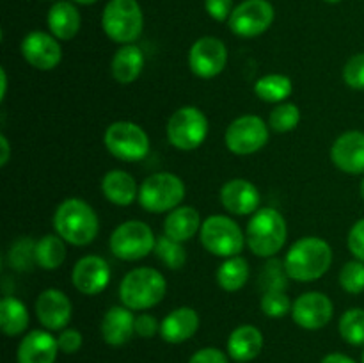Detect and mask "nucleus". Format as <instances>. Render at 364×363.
Listing matches in <instances>:
<instances>
[{
	"instance_id": "28",
	"label": "nucleus",
	"mask_w": 364,
	"mask_h": 363,
	"mask_svg": "<svg viewBox=\"0 0 364 363\" xmlns=\"http://www.w3.org/2000/svg\"><path fill=\"white\" fill-rule=\"evenodd\" d=\"M28 310L23 302L13 295H6L0 301V330L6 337H18L28 327Z\"/></svg>"
},
{
	"instance_id": "25",
	"label": "nucleus",
	"mask_w": 364,
	"mask_h": 363,
	"mask_svg": "<svg viewBox=\"0 0 364 363\" xmlns=\"http://www.w3.org/2000/svg\"><path fill=\"white\" fill-rule=\"evenodd\" d=\"M201 226L203 221L198 210L191 205H180L167 212L164 221V235L178 242H187L196 237Z\"/></svg>"
},
{
	"instance_id": "30",
	"label": "nucleus",
	"mask_w": 364,
	"mask_h": 363,
	"mask_svg": "<svg viewBox=\"0 0 364 363\" xmlns=\"http://www.w3.org/2000/svg\"><path fill=\"white\" fill-rule=\"evenodd\" d=\"M36 265L45 270H55L66 260V241L57 233L45 235L36 242Z\"/></svg>"
},
{
	"instance_id": "12",
	"label": "nucleus",
	"mask_w": 364,
	"mask_h": 363,
	"mask_svg": "<svg viewBox=\"0 0 364 363\" xmlns=\"http://www.w3.org/2000/svg\"><path fill=\"white\" fill-rule=\"evenodd\" d=\"M276 11L269 0H244L238 4L228 20V27L238 38L251 39L270 28Z\"/></svg>"
},
{
	"instance_id": "6",
	"label": "nucleus",
	"mask_w": 364,
	"mask_h": 363,
	"mask_svg": "<svg viewBox=\"0 0 364 363\" xmlns=\"http://www.w3.org/2000/svg\"><path fill=\"white\" fill-rule=\"evenodd\" d=\"M183 180L169 171L149 174L139 187V203L146 212L164 214L178 209L185 199Z\"/></svg>"
},
{
	"instance_id": "14",
	"label": "nucleus",
	"mask_w": 364,
	"mask_h": 363,
	"mask_svg": "<svg viewBox=\"0 0 364 363\" xmlns=\"http://www.w3.org/2000/svg\"><path fill=\"white\" fill-rule=\"evenodd\" d=\"M21 56L25 63L39 71L55 70L63 59V48L55 36L43 31H32L21 39Z\"/></svg>"
},
{
	"instance_id": "50",
	"label": "nucleus",
	"mask_w": 364,
	"mask_h": 363,
	"mask_svg": "<svg viewBox=\"0 0 364 363\" xmlns=\"http://www.w3.org/2000/svg\"><path fill=\"white\" fill-rule=\"evenodd\" d=\"M361 196H363V199H364V178H363V182H361Z\"/></svg>"
},
{
	"instance_id": "32",
	"label": "nucleus",
	"mask_w": 364,
	"mask_h": 363,
	"mask_svg": "<svg viewBox=\"0 0 364 363\" xmlns=\"http://www.w3.org/2000/svg\"><path fill=\"white\" fill-rule=\"evenodd\" d=\"M153 253L159 256V260L167 267V269L178 270L185 265V262H187V251H185L183 248V242L169 238L167 235H160V237L156 238V246Z\"/></svg>"
},
{
	"instance_id": "26",
	"label": "nucleus",
	"mask_w": 364,
	"mask_h": 363,
	"mask_svg": "<svg viewBox=\"0 0 364 363\" xmlns=\"http://www.w3.org/2000/svg\"><path fill=\"white\" fill-rule=\"evenodd\" d=\"M102 192L112 205L128 206L139 198V185L128 171L112 169L103 177Z\"/></svg>"
},
{
	"instance_id": "27",
	"label": "nucleus",
	"mask_w": 364,
	"mask_h": 363,
	"mask_svg": "<svg viewBox=\"0 0 364 363\" xmlns=\"http://www.w3.org/2000/svg\"><path fill=\"white\" fill-rule=\"evenodd\" d=\"M144 70V53L135 43L123 45L110 60V73L114 80L128 85L137 80Z\"/></svg>"
},
{
	"instance_id": "11",
	"label": "nucleus",
	"mask_w": 364,
	"mask_h": 363,
	"mask_svg": "<svg viewBox=\"0 0 364 363\" xmlns=\"http://www.w3.org/2000/svg\"><path fill=\"white\" fill-rule=\"evenodd\" d=\"M269 123L255 114H245L230 123L224 134L228 149L235 155L247 157L265 148L269 142Z\"/></svg>"
},
{
	"instance_id": "39",
	"label": "nucleus",
	"mask_w": 364,
	"mask_h": 363,
	"mask_svg": "<svg viewBox=\"0 0 364 363\" xmlns=\"http://www.w3.org/2000/svg\"><path fill=\"white\" fill-rule=\"evenodd\" d=\"M343 80L348 88L364 91V52L355 53L343 68Z\"/></svg>"
},
{
	"instance_id": "40",
	"label": "nucleus",
	"mask_w": 364,
	"mask_h": 363,
	"mask_svg": "<svg viewBox=\"0 0 364 363\" xmlns=\"http://www.w3.org/2000/svg\"><path fill=\"white\" fill-rule=\"evenodd\" d=\"M57 344H59L60 352H64V354H73V352L80 351L82 344H84V338H82V333L78 330L66 327L57 337Z\"/></svg>"
},
{
	"instance_id": "3",
	"label": "nucleus",
	"mask_w": 364,
	"mask_h": 363,
	"mask_svg": "<svg viewBox=\"0 0 364 363\" xmlns=\"http://www.w3.org/2000/svg\"><path fill=\"white\" fill-rule=\"evenodd\" d=\"M288 238L287 219L276 209H259L249 219L245 228V242L252 255L272 258L284 248Z\"/></svg>"
},
{
	"instance_id": "5",
	"label": "nucleus",
	"mask_w": 364,
	"mask_h": 363,
	"mask_svg": "<svg viewBox=\"0 0 364 363\" xmlns=\"http://www.w3.org/2000/svg\"><path fill=\"white\" fill-rule=\"evenodd\" d=\"M102 28L110 41L119 45L137 41L144 28V14L137 0H109L103 7Z\"/></svg>"
},
{
	"instance_id": "52",
	"label": "nucleus",
	"mask_w": 364,
	"mask_h": 363,
	"mask_svg": "<svg viewBox=\"0 0 364 363\" xmlns=\"http://www.w3.org/2000/svg\"><path fill=\"white\" fill-rule=\"evenodd\" d=\"M55 2H57V0H55Z\"/></svg>"
},
{
	"instance_id": "43",
	"label": "nucleus",
	"mask_w": 364,
	"mask_h": 363,
	"mask_svg": "<svg viewBox=\"0 0 364 363\" xmlns=\"http://www.w3.org/2000/svg\"><path fill=\"white\" fill-rule=\"evenodd\" d=\"M156 333H160V322L156 317L149 313H141L135 317V335L141 338H153Z\"/></svg>"
},
{
	"instance_id": "7",
	"label": "nucleus",
	"mask_w": 364,
	"mask_h": 363,
	"mask_svg": "<svg viewBox=\"0 0 364 363\" xmlns=\"http://www.w3.org/2000/svg\"><path fill=\"white\" fill-rule=\"evenodd\" d=\"M208 117L194 105H185L174 110L166 127L167 141L180 152L198 149L208 137Z\"/></svg>"
},
{
	"instance_id": "24",
	"label": "nucleus",
	"mask_w": 364,
	"mask_h": 363,
	"mask_svg": "<svg viewBox=\"0 0 364 363\" xmlns=\"http://www.w3.org/2000/svg\"><path fill=\"white\" fill-rule=\"evenodd\" d=\"M263 349L262 331L251 324H242L231 331L228 338V354L235 362L245 363L258 358Z\"/></svg>"
},
{
	"instance_id": "48",
	"label": "nucleus",
	"mask_w": 364,
	"mask_h": 363,
	"mask_svg": "<svg viewBox=\"0 0 364 363\" xmlns=\"http://www.w3.org/2000/svg\"><path fill=\"white\" fill-rule=\"evenodd\" d=\"M71 2L82 4V6H92V4H96L98 0H71Z\"/></svg>"
},
{
	"instance_id": "21",
	"label": "nucleus",
	"mask_w": 364,
	"mask_h": 363,
	"mask_svg": "<svg viewBox=\"0 0 364 363\" xmlns=\"http://www.w3.org/2000/svg\"><path fill=\"white\" fill-rule=\"evenodd\" d=\"M132 312L134 310L127 308V306H112L107 310L102 324H100V331H102L105 344L112 345V347H121L132 340V337L135 335V315Z\"/></svg>"
},
{
	"instance_id": "20",
	"label": "nucleus",
	"mask_w": 364,
	"mask_h": 363,
	"mask_svg": "<svg viewBox=\"0 0 364 363\" xmlns=\"http://www.w3.org/2000/svg\"><path fill=\"white\" fill-rule=\"evenodd\" d=\"M59 344L52 333L34 330L21 338L16 351L18 363H55Z\"/></svg>"
},
{
	"instance_id": "8",
	"label": "nucleus",
	"mask_w": 364,
	"mask_h": 363,
	"mask_svg": "<svg viewBox=\"0 0 364 363\" xmlns=\"http://www.w3.org/2000/svg\"><path fill=\"white\" fill-rule=\"evenodd\" d=\"M199 241L203 248L220 258H231L240 255L245 242V233L237 221L228 216H210L203 221L199 230Z\"/></svg>"
},
{
	"instance_id": "44",
	"label": "nucleus",
	"mask_w": 364,
	"mask_h": 363,
	"mask_svg": "<svg viewBox=\"0 0 364 363\" xmlns=\"http://www.w3.org/2000/svg\"><path fill=\"white\" fill-rule=\"evenodd\" d=\"M188 363H228V356L217 347H205L194 352Z\"/></svg>"
},
{
	"instance_id": "51",
	"label": "nucleus",
	"mask_w": 364,
	"mask_h": 363,
	"mask_svg": "<svg viewBox=\"0 0 364 363\" xmlns=\"http://www.w3.org/2000/svg\"><path fill=\"white\" fill-rule=\"evenodd\" d=\"M363 363H364V351H363Z\"/></svg>"
},
{
	"instance_id": "49",
	"label": "nucleus",
	"mask_w": 364,
	"mask_h": 363,
	"mask_svg": "<svg viewBox=\"0 0 364 363\" xmlns=\"http://www.w3.org/2000/svg\"><path fill=\"white\" fill-rule=\"evenodd\" d=\"M323 2H327V4H340L341 0H323Z\"/></svg>"
},
{
	"instance_id": "34",
	"label": "nucleus",
	"mask_w": 364,
	"mask_h": 363,
	"mask_svg": "<svg viewBox=\"0 0 364 363\" xmlns=\"http://www.w3.org/2000/svg\"><path fill=\"white\" fill-rule=\"evenodd\" d=\"M299 123H301V109L290 102L277 103V107L269 116V127L277 134L295 130Z\"/></svg>"
},
{
	"instance_id": "18",
	"label": "nucleus",
	"mask_w": 364,
	"mask_h": 363,
	"mask_svg": "<svg viewBox=\"0 0 364 363\" xmlns=\"http://www.w3.org/2000/svg\"><path fill=\"white\" fill-rule=\"evenodd\" d=\"M331 160L347 174H364V132L348 130L331 148Z\"/></svg>"
},
{
	"instance_id": "10",
	"label": "nucleus",
	"mask_w": 364,
	"mask_h": 363,
	"mask_svg": "<svg viewBox=\"0 0 364 363\" xmlns=\"http://www.w3.org/2000/svg\"><path fill=\"white\" fill-rule=\"evenodd\" d=\"M110 251L124 262H137L155 251L156 237L144 221H124L110 235Z\"/></svg>"
},
{
	"instance_id": "38",
	"label": "nucleus",
	"mask_w": 364,
	"mask_h": 363,
	"mask_svg": "<svg viewBox=\"0 0 364 363\" xmlns=\"http://www.w3.org/2000/svg\"><path fill=\"white\" fill-rule=\"evenodd\" d=\"M291 305L290 298L287 295V292H263V298L259 306H262V312L265 313L270 319H281V317L291 313Z\"/></svg>"
},
{
	"instance_id": "19",
	"label": "nucleus",
	"mask_w": 364,
	"mask_h": 363,
	"mask_svg": "<svg viewBox=\"0 0 364 363\" xmlns=\"http://www.w3.org/2000/svg\"><path fill=\"white\" fill-rule=\"evenodd\" d=\"M259 191L245 178H233L220 189V203L233 216H252L259 210Z\"/></svg>"
},
{
	"instance_id": "45",
	"label": "nucleus",
	"mask_w": 364,
	"mask_h": 363,
	"mask_svg": "<svg viewBox=\"0 0 364 363\" xmlns=\"http://www.w3.org/2000/svg\"><path fill=\"white\" fill-rule=\"evenodd\" d=\"M0 148H2V152H0V166H7V162H9L11 159V144H9V139L6 137L4 134H0Z\"/></svg>"
},
{
	"instance_id": "22",
	"label": "nucleus",
	"mask_w": 364,
	"mask_h": 363,
	"mask_svg": "<svg viewBox=\"0 0 364 363\" xmlns=\"http://www.w3.org/2000/svg\"><path fill=\"white\" fill-rule=\"evenodd\" d=\"M199 315L191 306H180L167 313L166 319L160 322V337L167 344H183L191 340L199 330Z\"/></svg>"
},
{
	"instance_id": "2",
	"label": "nucleus",
	"mask_w": 364,
	"mask_h": 363,
	"mask_svg": "<svg viewBox=\"0 0 364 363\" xmlns=\"http://www.w3.org/2000/svg\"><path fill=\"white\" fill-rule=\"evenodd\" d=\"M333 263V248L320 237H302L291 244L284 256V269L290 280L309 281L320 280Z\"/></svg>"
},
{
	"instance_id": "41",
	"label": "nucleus",
	"mask_w": 364,
	"mask_h": 363,
	"mask_svg": "<svg viewBox=\"0 0 364 363\" xmlns=\"http://www.w3.org/2000/svg\"><path fill=\"white\" fill-rule=\"evenodd\" d=\"M347 246L348 251L354 255L355 260L364 262V217L350 228L347 237Z\"/></svg>"
},
{
	"instance_id": "23",
	"label": "nucleus",
	"mask_w": 364,
	"mask_h": 363,
	"mask_svg": "<svg viewBox=\"0 0 364 363\" xmlns=\"http://www.w3.org/2000/svg\"><path fill=\"white\" fill-rule=\"evenodd\" d=\"M46 23H48L50 34L55 36L59 41H71L80 31L82 16L77 6L70 0H57L50 7Z\"/></svg>"
},
{
	"instance_id": "4",
	"label": "nucleus",
	"mask_w": 364,
	"mask_h": 363,
	"mask_svg": "<svg viewBox=\"0 0 364 363\" xmlns=\"http://www.w3.org/2000/svg\"><path fill=\"white\" fill-rule=\"evenodd\" d=\"M167 292V281L153 267H137L123 276L119 283V299L130 310H149L159 305Z\"/></svg>"
},
{
	"instance_id": "31",
	"label": "nucleus",
	"mask_w": 364,
	"mask_h": 363,
	"mask_svg": "<svg viewBox=\"0 0 364 363\" xmlns=\"http://www.w3.org/2000/svg\"><path fill=\"white\" fill-rule=\"evenodd\" d=\"M294 93L291 78L281 73H270L265 77H259L255 84V95L262 102L267 103H283Z\"/></svg>"
},
{
	"instance_id": "35",
	"label": "nucleus",
	"mask_w": 364,
	"mask_h": 363,
	"mask_svg": "<svg viewBox=\"0 0 364 363\" xmlns=\"http://www.w3.org/2000/svg\"><path fill=\"white\" fill-rule=\"evenodd\" d=\"M288 280L290 278H288L287 269H284V262L270 258L263 267L259 285H262L263 292H287Z\"/></svg>"
},
{
	"instance_id": "42",
	"label": "nucleus",
	"mask_w": 364,
	"mask_h": 363,
	"mask_svg": "<svg viewBox=\"0 0 364 363\" xmlns=\"http://www.w3.org/2000/svg\"><path fill=\"white\" fill-rule=\"evenodd\" d=\"M205 9L215 21H226L230 20L235 7L233 0H205Z\"/></svg>"
},
{
	"instance_id": "15",
	"label": "nucleus",
	"mask_w": 364,
	"mask_h": 363,
	"mask_svg": "<svg viewBox=\"0 0 364 363\" xmlns=\"http://www.w3.org/2000/svg\"><path fill=\"white\" fill-rule=\"evenodd\" d=\"M333 315V301L322 292H306L291 305V319L302 330H322L331 322Z\"/></svg>"
},
{
	"instance_id": "17",
	"label": "nucleus",
	"mask_w": 364,
	"mask_h": 363,
	"mask_svg": "<svg viewBox=\"0 0 364 363\" xmlns=\"http://www.w3.org/2000/svg\"><path fill=\"white\" fill-rule=\"evenodd\" d=\"M36 315L48 331H63L73 315L71 299L57 288H46L36 299Z\"/></svg>"
},
{
	"instance_id": "47",
	"label": "nucleus",
	"mask_w": 364,
	"mask_h": 363,
	"mask_svg": "<svg viewBox=\"0 0 364 363\" xmlns=\"http://www.w3.org/2000/svg\"><path fill=\"white\" fill-rule=\"evenodd\" d=\"M7 95V71L6 68L0 70V100L6 98Z\"/></svg>"
},
{
	"instance_id": "13",
	"label": "nucleus",
	"mask_w": 364,
	"mask_h": 363,
	"mask_svg": "<svg viewBox=\"0 0 364 363\" xmlns=\"http://www.w3.org/2000/svg\"><path fill=\"white\" fill-rule=\"evenodd\" d=\"M228 64V48L223 39L203 36L188 50V66L199 78H213L224 71Z\"/></svg>"
},
{
	"instance_id": "9",
	"label": "nucleus",
	"mask_w": 364,
	"mask_h": 363,
	"mask_svg": "<svg viewBox=\"0 0 364 363\" xmlns=\"http://www.w3.org/2000/svg\"><path fill=\"white\" fill-rule=\"evenodd\" d=\"M107 152L121 162H139L149 153V137L134 121H114L103 135Z\"/></svg>"
},
{
	"instance_id": "1",
	"label": "nucleus",
	"mask_w": 364,
	"mask_h": 363,
	"mask_svg": "<svg viewBox=\"0 0 364 363\" xmlns=\"http://www.w3.org/2000/svg\"><path fill=\"white\" fill-rule=\"evenodd\" d=\"M53 230L71 246H89L100 231L95 209L80 198H68L53 212Z\"/></svg>"
},
{
	"instance_id": "36",
	"label": "nucleus",
	"mask_w": 364,
	"mask_h": 363,
	"mask_svg": "<svg viewBox=\"0 0 364 363\" xmlns=\"http://www.w3.org/2000/svg\"><path fill=\"white\" fill-rule=\"evenodd\" d=\"M340 287L352 295L364 292V262L354 258L341 267Z\"/></svg>"
},
{
	"instance_id": "37",
	"label": "nucleus",
	"mask_w": 364,
	"mask_h": 363,
	"mask_svg": "<svg viewBox=\"0 0 364 363\" xmlns=\"http://www.w3.org/2000/svg\"><path fill=\"white\" fill-rule=\"evenodd\" d=\"M36 242H32L31 238L21 237L11 246L9 251V265L14 270H28L32 267V263H36Z\"/></svg>"
},
{
	"instance_id": "33",
	"label": "nucleus",
	"mask_w": 364,
	"mask_h": 363,
	"mask_svg": "<svg viewBox=\"0 0 364 363\" xmlns=\"http://www.w3.org/2000/svg\"><path fill=\"white\" fill-rule=\"evenodd\" d=\"M341 338L350 345H364V310L348 308L338 324Z\"/></svg>"
},
{
	"instance_id": "46",
	"label": "nucleus",
	"mask_w": 364,
	"mask_h": 363,
	"mask_svg": "<svg viewBox=\"0 0 364 363\" xmlns=\"http://www.w3.org/2000/svg\"><path fill=\"white\" fill-rule=\"evenodd\" d=\"M320 363H355L350 356L343 354V352H331V354L323 356Z\"/></svg>"
},
{
	"instance_id": "16",
	"label": "nucleus",
	"mask_w": 364,
	"mask_h": 363,
	"mask_svg": "<svg viewBox=\"0 0 364 363\" xmlns=\"http://www.w3.org/2000/svg\"><path fill=\"white\" fill-rule=\"evenodd\" d=\"M112 278V270L105 258L96 255L82 256L71 270L73 287L84 295H96L105 290Z\"/></svg>"
},
{
	"instance_id": "29",
	"label": "nucleus",
	"mask_w": 364,
	"mask_h": 363,
	"mask_svg": "<svg viewBox=\"0 0 364 363\" xmlns=\"http://www.w3.org/2000/svg\"><path fill=\"white\" fill-rule=\"evenodd\" d=\"M251 269L244 256L237 255L231 258H224L215 273V280L219 287L226 292H238L247 285Z\"/></svg>"
}]
</instances>
